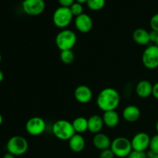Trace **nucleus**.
Listing matches in <instances>:
<instances>
[{"label":"nucleus","instance_id":"4468645a","mask_svg":"<svg viewBox=\"0 0 158 158\" xmlns=\"http://www.w3.org/2000/svg\"><path fill=\"white\" fill-rule=\"evenodd\" d=\"M111 142L112 140H110V138L106 134L103 133H98L95 134L93 138V143L94 147L101 151L110 148Z\"/></svg>","mask_w":158,"mask_h":158},{"label":"nucleus","instance_id":"f257e3e1","mask_svg":"<svg viewBox=\"0 0 158 158\" xmlns=\"http://www.w3.org/2000/svg\"><path fill=\"white\" fill-rule=\"evenodd\" d=\"M96 102L99 109L103 112L116 110L120 103V94L114 88H105L99 93Z\"/></svg>","mask_w":158,"mask_h":158},{"label":"nucleus","instance_id":"c9c22d12","mask_svg":"<svg viewBox=\"0 0 158 158\" xmlns=\"http://www.w3.org/2000/svg\"><path fill=\"white\" fill-rule=\"evenodd\" d=\"M156 131H157V132L158 134V120H157V123H156Z\"/></svg>","mask_w":158,"mask_h":158},{"label":"nucleus","instance_id":"9b49d317","mask_svg":"<svg viewBox=\"0 0 158 158\" xmlns=\"http://www.w3.org/2000/svg\"><path fill=\"white\" fill-rule=\"evenodd\" d=\"M74 24L76 29L82 33H87L90 32L94 26L92 18L86 13H83L76 17Z\"/></svg>","mask_w":158,"mask_h":158},{"label":"nucleus","instance_id":"20e7f679","mask_svg":"<svg viewBox=\"0 0 158 158\" xmlns=\"http://www.w3.org/2000/svg\"><path fill=\"white\" fill-rule=\"evenodd\" d=\"M111 151L117 157H127L133 151L131 141L124 137H119L111 142Z\"/></svg>","mask_w":158,"mask_h":158},{"label":"nucleus","instance_id":"6e6552de","mask_svg":"<svg viewBox=\"0 0 158 158\" xmlns=\"http://www.w3.org/2000/svg\"><path fill=\"white\" fill-rule=\"evenodd\" d=\"M22 8L26 14L35 16L44 12L46 3L44 0H23L22 2Z\"/></svg>","mask_w":158,"mask_h":158},{"label":"nucleus","instance_id":"4be33fe9","mask_svg":"<svg viewBox=\"0 0 158 158\" xmlns=\"http://www.w3.org/2000/svg\"><path fill=\"white\" fill-rule=\"evenodd\" d=\"M106 4V0H88L86 6L90 10L99 11L101 10Z\"/></svg>","mask_w":158,"mask_h":158},{"label":"nucleus","instance_id":"72a5a7b5","mask_svg":"<svg viewBox=\"0 0 158 158\" xmlns=\"http://www.w3.org/2000/svg\"><path fill=\"white\" fill-rule=\"evenodd\" d=\"M3 79H4V74H3L2 71L1 69H0V83H1V82L2 81Z\"/></svg>","mask_w":158,"mask_h":158},{"label":"nucleus","instance_id":"7ed1b4c3","mask_svg":"<svg viewBox=\"0 0 158 158\" xmlns=\"http://www.w3.org/2000/svg\"><path fill=\"white\" fill-rule=\"evenodd\" d=\"M52 133L59 140H69L76 134L72 122L66 120H59L52 125Z\"/></svg>","mask_w":158,"mask_h":158},{"label":"nucleus","instance_id":"a211bd4d","mask_svg":"<svg viewBox=\"0 0 158 158\" xmlns=\"http://www.w3.org/2000/svg\"><path fill=\"white\" fill-rule=\"evenodd\" d=\"M103 123L109 128H114L120 123V116L116 110H110L103 112Z\"/></svg>","mask_w":158,"mask_h":158},{"label":"nucleus","instance_id":"423d86ee","mask_svg":"<svg viewBox=\"0 0 158 158\" xmlns=\"http://www.w3.org/2000/svg\"><path fill=\"white\" fill-rule=\"evenodd\" d=\"M73 15L70 9L68 7L60 6L57 8L52 15V22L56 27L64 29L69 26L73 21Z\"/></svg>","mask_w":158,"mask_h":158},{"label":"nucleus","instance_id":"473e14b6","mask_svg":"<svg viewBox=\"0 0 158 158\" xmlns=\"http://www.w3.org/2000/svg\"><path fill=\"white\" fill-rule=\"evenodd\" d=\"M87 1L88 0H75V2H78V3H80V4H82V5L85 4V3L86 4Z\"/></svg>","mask_w":158,"mask_h":158},{"label":"nucleus","instance_id":"c756f323","mask_svg":"<svg viewBox=\"0 0 158 158\" xmlns=\"http://www.w3.org/2000/svg\"><path fill=\"white\" fill-rule=\"evenodd\" d=\"M152 96L158 100V82L154 83L153 85V92H152Z\"/></svg>","mask_w":158,"mask_h":158},{"label":"nucleus","instance_id":"ddd939ff","mask_svg":"<svg viewBox=\"0 0 158 158\" xmlns=\"http://www.w3.org/2000/svg\"><path fill=\"white\" fill-rule=\"evenodd\" d=\"M135 91L137 95L140 98H148L152 95L153 84L147 80H142L136 85Z\"/></svg>","mask_w":158,"mask_h":158},{"label":"nucleus","instance_id":"f3484780","mask_svg":"<svg viewBox=\"0 0 158 158\" xmlns=\"http://www.w3.org/2000/svg\"><path fill=\"white\" fill-rule=\"evenodd\" d=\"M103 120L102 117L94 114L88 118V131L94 134L100 133L103 127Z\"/></svg>","mask_w":158,"mask_h":158},{"label":"nucleus","instance_id":"412c9836","mask_svg":"<svg viewBox=\"0 0 158 158\" xmlns=\"http://www.w3.org/2000/svg\"><path fill=\"white\" fill-rule=\"evenodd\" d=\"M60 60L65 64H70L75 60V55L72 49L63 50L60 52Z\"/></svg>","mask_w":158,"mask_h":158},{"label":"nucleus","instance_id":"7c9ffc66","mask_svg":"<svg viewBox=\"0 0 158 158\" xmlns=\"http://www.w3.org/2000/svg\"><path fill=\"white\" fill-rule=\"evenodd\" d=\"M147 156H148V158H158V154H155L150 150L147 152Z\"/></svg>","mask_w":158,"mask_h":158},{"label":"nucleus","instance_id":"bb28decb","mask_svg":"<svg viewBox=\"0 0 158 158\" xmlns=\"http://www.w3.org/2000/svg\"><path fill=\"white\" fill-rule=\"evenodd\" d=\"M114 157H115V155L111 151L110 148L102 151L100 154V158H114Z\"/></svg>","mask_w":158,"mask_h":158},{"label":"nucleus","instance_id":"b1692460","mask_svg":"<svg viewBox=\"0 0 158 158\" xmlns=\"http://www.w3.org/2000/svg\"><path fill=\"white\" fill-rule=\"evenodd\" d=\"M149 150L158 154V134L154 135L151 138Z\"/></svg>","mask_w":158,"mask_h":158},{"label":"nucleus","instance_id":"5701e85b","mask_svg":"<svg viewBox=\"0 0 158 158\" xmlns=\"http://www.w3.org/2000/svg\"><path fill=\"white\" fill-rule=\"evenodd\" d=\"M69 9H70L71 12H72L73 15L75 17L79 16V15H80L81 14L83 13V5L80 4V3L77 2H75L69 7Z\"/></svg>","mask_w":158,"mask_h":158},{"label":"nucleus","instance_id":"4c0bfd02","mask_svg":"<svg viewBox=\"0 0 158 158\" xmlns=\"http://www.w3.org/2000/svg\"><path fill=\"white\" fill-rule=\"evenodd\" d=\"M1 62H2V55L1 53H0V63H1Z\"/></svg>","mask_w":158,"mask_h":158},{"label":"nucleus","instance_id":"6ab92c4d","mask_svg":"<svg viewBox=\"0 0 158 158\" xmlns=\"http://www.w3.org/2000/svg\"><path fill=\"white\" fill-rule=\"evenodd\" d=\"M68 141H69V147L70 150L75 153L81 152L84 149L86 145L84 137L80 134H74Z\"/></svg>","mask_w":158,"mask_h":158},{"label":"nucleus","instance_id":"f03ea898","mask_svg":"<svg viewBox=\"0 0 158 158\" xmlns=\"http://www.w3.org/2000/svg\"><path fill=\"white\" fill-rule=\"evenodd\" d=\"M77 41L75 32L71 29H64L58 32L55 39V43L60 51L72 49Z\"/></svg>","mask_w":158,"mask_h":158},{"label":"nucleus","instance_id":"2eb2a0df","mask_svg":"<svg viewBox=\"0 0 158 158\" xmlns=\"http://www.w3.org/2000/svg\"><path fill=\"white\" fill-rule=\"evenodd\" d=\"M140 109L135 105H129L123 109L122 115L123 118L129 123H134L137 121L140 117Z\"/></svg>","mask_w":158,"mask_h":158},{"label":"nucleus","instance_id":"f8f14e48","mask_svg":"<svg viewBox=\"0 0 158 158\" xmlns=\"http://www.w3.org/2000/svg\"><path fill=\"white\" fill-rule=\"evenodd\" d=\"M74 97L79 103L86 104L92 100L93 92L88 86L80 85L74 90Z\"/></svg>","mask_w":158,"mask_h":158},{"label":"nucleus","instance_id":"c85d7f7f","mask_svg":"<svg viewBox=\"0 0 158 158\" xmlns=\"http://www.w3.org/2000/svg\"><path fill=\"white\" fill-rule=\"evenodd\" d=\"M157 36H158V32H156V31H154V30H151V32H150V40H151V43H155Z\"/></svg>","mask_w":158,"mask_h":158},{"label":"nucleus","instance_id":"39448f33","mask_svg":"<svg viewBox=\"0 0 158 158\" xmlns=\"http://www.w3.org/2000/svg\"><path fill=\"white\" fill-rule=\"evenodd\" d=\"M29 148L27 140L22 136H13L7 142L6 149L8 153L14 156H21L26 154Z\"/></svg>","mask_w":158,"mask_h":158},{"label":"nucleus","instance_id":"2f4dec72","mask_svg":"<svg viewBox=\"0 0 158 158\" xmlns=\"http://www.w3.org/2000/svg\"><path fill=\"white\" fill-rule=\"evenodd\" d=\"M2 158H15V156H14L13 154H10V153H7V154H6L4 156H3Z\"/></svg>","mask_w":158,"mask_h":158},{"label":"nucleus","instance_id":"393cba45","mask_svg":"<svg viewBox=\"0 0 158 158\" xmlns=\"http://www.w3.org/2000/svg\"><path fill=\"white\" fill-rule=\"evenodd\" d=\"M127 158H148L147 152L132 151Z\"/></svg>","mask_w":158,"mask_h":158},{"label":"nucleus","instance_id":"dca6fc26","mask_svg":"<svg viewBox=\"0 0 158 158\" xmlns=\"http://www.w3.org/2000/svg\"><path fill=\"white\" fill-rule=\"evenodd\" d=\"M133 40L137 44L140 46H147L151 43L150 32L143 28H138L133 32Z\"/></svg>","mask_w":158,"mask_h":158},{"label":"nucleus","instance_id":"0eeeda50","mask_svg":"<svg viewBox=\"0 0 158 158\" xmlns=\"http://www.w3.org/2000/svg\"><path fill=\"white\" fill-rule=\"evenodd\" d=\"M142 63L148 69L158 68V46L153 44L148 46L142 54Z\"/></svg>","mask_w":158,"mask_h":158},{"label":"nucleus","instance_id":"9d476101","mask_svg":"<svg viewBox=\"0 0 158 158\" xmlns=\"http://www.w3.org/2000/svg\"><path fill=\"white\" fill-rule=\"evenodd\" d=\"M151 138V137H150L149 134L145 132L136 134L131 140L133 151L146 152L147 150L149 149Z\"/></svg>","mask_w":158,"mask_h":158},{"label":"nucleus","instance_id":"aec40b11","mask_svg":"<svg viewBox=\"0 0 158 158\" xmlns=\"http://www.w3.org/2000/svg\"><path fill=\"white\" fill-rule=\"evenodd\" d=\"M76 134H83L88 131V119L84 117H78L74 119L72 122Z\"/></svg>","mask_w":158,"mask_h":158},{"label":"nucleus","instance_id":"a878e982","mask_svg":"<svg viewBox=\"0 0 158 158\" xmlns=\"http://www.w3.org/2000/svg\"><path fill=\"white\" fill-rule=\"evenodd\" d=\"M150 26H151L152 30L158 32V13L151 17V20H150Z\"/></svg>","mask_w":158,"mask_h":158},{"label":"nucleus","instance_id":"e433bc0d","mask_svg":"<svg viewBox=\"0 0 158 158\" xmlns=\"http://www.w3.org/2000/svg\"><path fill=\"white\" fill-rule=\"evenodd\" d=\"M154 45H156V46H158V36H157V40H156L155 43H154Z\"/></svg>","mask_w":158,"mask_h":158},{"label":"nucleus","instance_id":"1a4fd4ad","mask_svg":"<svg viewBox=\"0 0 158 158\" xmlns=\"http://www.w3.org/2000/svg\"><path fill=\"white\" fill-rule=\"evenodd\" d=\"M46 123L40 117H32L26 123V132L32 136H39L45 132Z\"/></svg>","mask_w":158,"mask_h":158},{"label":"nucleus","instance_id":"cd10ccee","mask_svg":"<svg viewBox=\"0 0 158 158\" xmlns=\"http://www.w3.org/2000/svg\"><path fill=\"white\" fill-rule=\"evenodd\" d=\"M59 2V4L60 5V6H63V7H68L69 8L74 2H75V0H57Z\"/></svg>","mask_w":158,"mask_h":158},{"label":"nucleus","instance_id":"f704fd0d","mask_svg":"<svg viewBox=\"0 0 158 158\" xmlns=\"http://www.w3.org/2000/svg\"><path fill=\"white\" fill-rule=\"evenodd\" d=\"M2 122H3V117H2V114H0V126L2 125Z\"/></svg>","mask_w":158,"mask_h":158}]
</instances>
